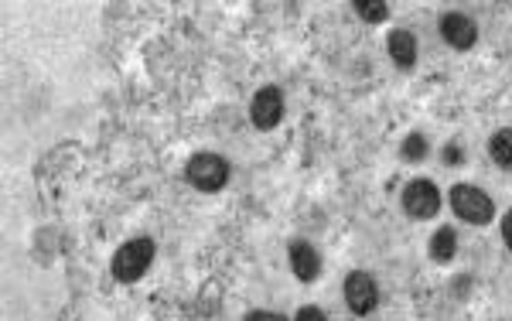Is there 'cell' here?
<instances>
[{
	"mask_svg": "<svg viewBox=\"0 0 512 321\" xmlns=\"http://www.w3.org/2000/svg\"><path fill=\"white\" fill-rule=\"evenodd\" d=\"M154 257H158V246H154L151 236H134L113 253L110 260V274L117 277L120 284H137L140 277L151 270Z\"/></svg>",
	"mask_w": 512,
	"mask_h": 321,
	"instance_id": "1",
	"label": "cell"
},
{
	"mask_svg": "<svg viewBox=\"0 0 512 321\" xmlns=\"http://www.w3.org/2000/svg\"><path fill=\"white\" fill-rule=\"evenodd\" d=\"M185 178L195 192L216 195L229 185V161L216 151H198L185 164Z\"/></svg>",
	"mask_w": 512,
	"mask_h": 321,
	"instance_id": "2",
	"label": "cell"
},
{
	"mask_svg": "<svg viewBox=\"0 0 512 321\" xmlns=\"http://www.w3.org/2000/svg\"><path fill=\"white\" fill-rule=\"evenodd\" d=\"M454 216L461 222H468V226H489L495 219V202L492 195H485L482 188L472 185V181H458V185H451V195H448Z\"/></svg>",
	"mask_w": 512,
	"mask_h": 321,
	"instance_id": "3",
	"label": "cell"
},
{
	"mask_svg": "<svg viewBox=\"0 0 512 321\" xmlns=\"http://www.w3.org/2000/svg\"><path fill=\"white\" fill-rule=\"evenodd\" d=\"M400 205L410 219L427 222L441 212V192H437V185L431 178H414V181H407V188H403Z\"/></svg>",
	"mask_w": 512,
	"mask_h": 321,
	"instance_id": "4",
	"label": "cell"
},
{
	"mask_svg": "<svg viewBox=\"0 0 512 321\" xmlns=\"http://www.w3.org/2000/svg\"><path fill=\"white\" fill-rule=\"evenodd\" d=\"M287 113V103H284V93H280V86H260L253 93L250 100V120L256 130H277L280 120H284Z\"/></svg>",
	"mask_w": 512,
	"mask_h": 321,
	"instance_id": "5",
	"label": "cell"
},
{
	"mask_svg": "<svg viewBox=\"0 0 512 321\" xmlns=\"http://www.w3.org/2000/svg\"><path fill=\"white\" fill-rule=\"evenodd\" d=\"M342 291H345V304H349L352 315L366 318V315H373V311H376V304H379V284L366 274V270H349V277H345Z\"/></svg>",
	"mask_w": 512,
	"mask_h": 321,
	"instance_id": "6",
	"label": "cell"
},
{
	"mask_svg": "<svg viewBox=\"0 0 512 321\" xmlns=\"http://www.w3.org/2000/svg\"><path fill=\"white\" fill-rule=\"evenodd\" d=\"M287 263H291V274L301 284H315L321 270H325L321 267V253L308 240H291V246H287Z\"/></svg>",
	"mask_w": 512,
	"mask_h": 321,
	"instance_id": "7",
	"label": "cell"
},
{
	"mask_svg": "<svg viewBox=\"0 0 512 321\" xmlns=\"http://www.w3.org/2000/svg\"><path fill=\"white\" fill-rule=\"evenodd\" d=\"M441 38L448 41L454 52H472L478 41V24L461 11H448L441 18Z\"/></svg>",
	"mask_w": 512,
	"mask_h": 321,
	"instance_id": "8",
	"label": "cell"
},
{
	"mask_svg": "<svg viewBox=\"0 0 512 321\" xmlns=\"http://www.w3.org/2000/svg\"><path fill=\"white\" fill-rule=\"evenodd\" d=\"M386 52H390L396 69L410 72L417 65V35L410 28H393L386 35Z\"/></svg>",
	"mask_w": 512,
	"mask_h": 321,
	"instance_id": "9",
	"label": "cell"
},
{
	"mask_svg": "<svg viewBox=\"0 0 512 321\" xmlns=\"http://www.w3.org/2000/svg\"><path fill=\"white\" fill-rule=\"evenodd\" d=\"M427 257L434 263H451L458 257V233H454L451 226H441L437 233L431 236V243H427Z\"/></svg>",
	"mask_w": 512,
	"mask_h": 321,
	"instance_id": "10",
	"label": "cell"
},
{
	"mask_svg": "<svg viewBox=\"0 0 512 321\" xmlns=\"http://www.w3.org/2000/svg\"><path fill=\"white\" fill-rule=\"evenodd\" d=\"M489 158L495 161V168L512 175V127L495 130L489 137Z\"/></svg>",
	"mask_w": 512,
	"mask_h": 321,
	"instance_id": "11",
	"label": "cell"
},
{
	"mask_svg": "<svg viewBox=\"0 0 512 321\" xmlns=\"http://www.w3.org/2000/svg\"><path fill=\"white\" fill-rule=\"evenodd\" d=\"M400 158L407 161V164L427 161V158H431V141H427L420 130H410V134L403 137V144H400Z\"/></svg>",
	"mask_w": 512,
	"mask_h": 321,
	"instance_id": "12",
	"label": "cell"
},
{
	"mask_svg": "<svg viewBox=\"0 0 512 321\" xmlns=\"http://www.w3.org/2000/svg\"><path fill=\"white\" fill-rule=\"evenodd\" d=\"M352 11L369 24H379V21L390 18V4H386V0H355Z\"/></svg>",
	"mask_w": 512,
	"mask_h": 321,
	"instance_id": "13",
	"label": "cell"
},
{
	"mask_svg": "<svg viewBox=\"0 0 512 321\" xmlns=\"http://www.w3.org/2000/svg\"><path fill=\"white\" fill-rule=\"evenodd\" d=\"M444 164L448 168H454V164H465L468 158H465V144H458V141H451V144H444Z\"/></svg>",
	"mask_w": 512,
	"mask_h": 321,
	"instance_id": "14",
	"label": "cell"
},
{
	"mask_svg": "<svg viewBox=\"0 0 512 321\" xmlns=\"http://www.w3.org/2000/svg\"><path fill=\"white\" fill-rule=\"evenodd\" d=\"M294 321H328V315L318 308V304H304V308H297Z\"/></svg>",
	"mask_w": 512,
	"mask_h": 321,
	"instance_id": "15",
	"label": "cell"
},
{
	"mask_svg": "<svg viewBox=\"0 0 512 321\" xmlns=\"http://www.w3.org/2000/svg\"><path fill=\"white\" fill-rule=\"evenodd\" d=\"M243 321H287L280 311H267V308H253V311H246V318Z\"/></svg>",
	"mask_w": 512,
	"mask_h": 321,
	"instance_id": "16",
	"label": "cell"
},
{
	"mask_svg": "<svg viewBox=\"0 0 512 321\" xmlns=\"http://www.w3.org/2000/svg\"><path fill=\"white\" fill-rule=\"evenodd\" d=\"M502 240H506V246L512 250V209L502 216Z\"/></svg>",
	"mask_w": 512,
	"mask_h": 321,
	"instance_id": "17",
	"label": "cell"
}]
</instances>
